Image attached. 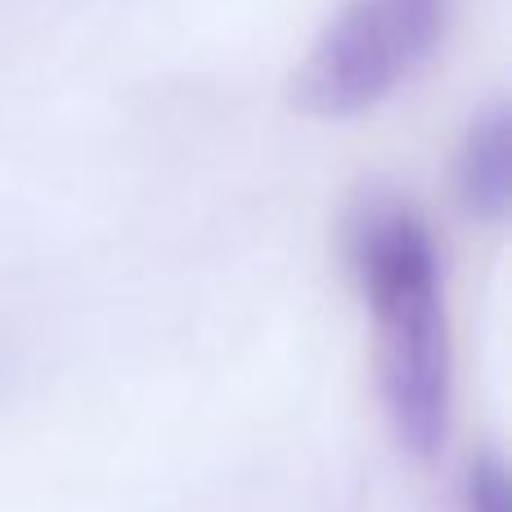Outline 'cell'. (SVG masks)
Instances as JSON below:
<instances>
[{
    "mask_svg": "<svg viewBox=\"0 0 512 512\" xmlns=\"http://www.w3.org/2000/svg\"><path fill=\"white\" fill-rule=\"evenodd\" d=\"M346 265L378 342V391L400 450L432 459L450 436L454 360L441 252L427 216L391 189H369L346 212Z\"/></svg>",
    "mask_w": 512,
    "mask_h": 512,
    "instance_id": "1",
    "label": "cell"
},
{
    "mask_svg": "<svg viewBox=\"0 0 512 512\" xmlns=\"http://www.w3.org/2000/svg\"><path fill=\"white\" fill-rule=\"evenodd\" d=\"M450 0H346L292 72L297 113L342 122L391 99L441 45Z\"/></svg>",
    "mask_w": 512,
    "mask_h": 512,
    "instance_id": "2",
    "label": "cell"
},
{
    "mask_svg": "<svg viewBox=\"0 0 512 512\" xmlns=\"http://www.w3.org/2000/svg\"><path fill=\"white\" fill-rule=\"evenodd\" d=\"M459 198L486 225L508 216V108L499 99L472 117L459 144Z\"/></svg>",
    "mask_w": 512,
    "mask_h": 512,
    "instance_id": "3",
    "label": "cell"
},
{
    "mask_svg": "<svg viewBox=\"0 0 512 512\" xmlns=\"http://www.w3.org/2000/svg\"><path fill=\"white\" fill-rule=\"evenodd\" d=\"M463 512H512L508 468L499 454H477L463 481Z\"/></svg>",
    "mask_w": 512,
    "mask_h": 512,
    "instance_id": "4",
    "label": "cell"
}]
</instances>
